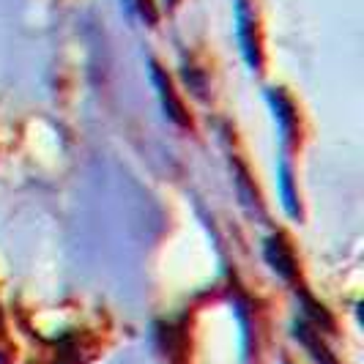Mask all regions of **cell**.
<instances>
[{"instance_id": "1", "label": "cell", "mask_w": 364, "mask_h": 364, "mask_svg": "<svg viewBox=\"0 0 364 364\" xmlns=\"http://www.w3.org/2000/svg\"><path fill=\"white\" fill-rule=\"evenodd\" d=\"M236 17H238V33H241V44H244V53H247V60H250V66H257L255 36L250 33V25H252V17H250V6H247V0H236Z\"/></svg>"}]
</instances>
